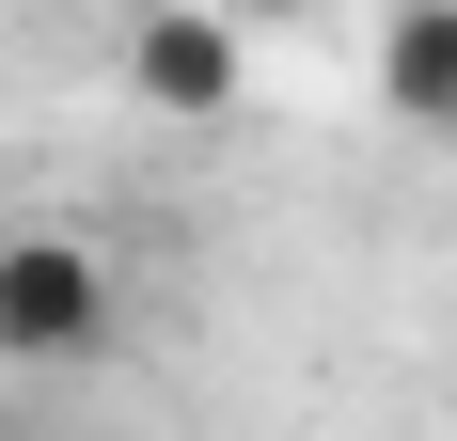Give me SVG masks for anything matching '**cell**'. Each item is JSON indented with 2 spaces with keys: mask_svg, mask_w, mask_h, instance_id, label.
Here are the masks:
<instances>
[{
  "mask_svg": "<svg viewBox=\"0 0 457 441\" xmlns=\"http://www.w3.org/2000/svg\"><path fill=\"white\" fill-rule=\"evenodd\" d=\"M142 95H158V111H221V32H205V16H158V32H142Z\"/></svg>",
  "mask_w": 457,
  "mask_h": 441,
  "instance_id": "cell-2",
  "label": "cell"
},
{
  "mask_svg": "<svg viewBox=\"0 0 457 441\" xmlns=\"http://www.w3.org/2000/svg\"><path fill=\"white\" fill-rule=\"evenodd\" d=\"M95 315H111V284H95V253H0V347L16 362H79L95 347Z\"/></svg>",
  "mask_w": 457,
  "mask_h": 441,
  "instance_id": "cell-1",
  "label": "cell"
},
{
  "mask_svg": "<svg viewBox=\"0 0 457 441\" xmlns=\"http://www.w3.org/2000/svg\"><path fill=\"white\" fill-rule=\"evenodd\" d=\"M395 95L411 111H457V0H426L411 32H395Z\"/></svg>",
  "mask_w": 457,
  "mask_h": 441,
  "instance_id": "cell-3",
  "label": "cell"
}]
</instances>
